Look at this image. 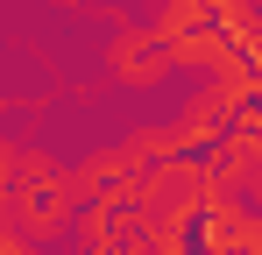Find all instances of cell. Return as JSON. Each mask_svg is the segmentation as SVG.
I'll list each match as a JSON object with an SVG mask.
<instances>
[{
    "instance_id": "4",
    "label": "cell",
    "mask_w": 262,
    "mask_h": 255,
    "mask_svg": "<svg viewBox=\"0 0 262 255\" xmlns=\"http://www.w3.org/2000/svg\"><path fill=\"white\" fill-rule=\"evenodd\" d=\"M0 255H43V241H29V234H0Z\"/></svg>"
},
{
    "instance_id": "2",
    "label": "cell",
    "mask_w": 262,
    "mask_h": 255,
    "mask_svg": "<svg viewBox=\"0 0 262 255\" xmlns=\"http://www.w3.org/2000/svg\"><path fill=\"white\" fill-rule=\"evenodd\" d=\"M106 78L121 85V92H156V85H170L177 64H170L163 29H149V22H121L114 42H106Z\"/></svg>"
},
{
    "instance_id": "3",
    "label": "cell",
    "mask_w": 262,
    "mask_h": 255,
    "mask_svg": "<svg viewBox=\"0 0 262 255\" xmlns=\"http://www.w3.org/2000/svg\"><path fill=\"white\" fill-rule=\"evenodd\" d=\"M14 163H21V142L0 128V192H7V177H14Z\"/></svg>"
},
{
    "instance_id": "1",
    "label": "cell",
    "mask_w": 262,
    "mask_h": 255,
    "mask_svg": "<svg viewBox=\"0 0 262 255\" xmlns=\"http://www.w3.org/2000/svg\"><path fill=\"white\" fill-rule=\"evenodd\" d=\"M7 213H14V234H29V241H64V227H71V213H78V184H71V163L64 156H50L36 142H21V163L7 177Z\"/></svg>"
}]
</instances>
